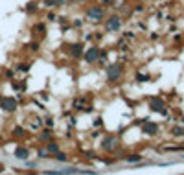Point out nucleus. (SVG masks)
<instances>
[{
    "label": "nucleus",
    "instance_id": "nucleus-4",
    "mask_svg": "<svg viewBox=\"0 0 184 175\" xmlns=\"http://www.w3.org/2000/svg\"><path fill=\"white\" fill-rule=\"evenodd\" d=\"M98 57V48H92L90 52H87V61H94Z\"/></svg>",
    "mask_w": 184,
    "mask_h": 175
},
{
    "label": "nucleus",
    "instance_id": "nucleus-7",
    "mask_svg": "<svg viewBox=\"0 0 184 175\" xmlns=\"http://www.w3.org/2000/svg\"><path fill=\"white\" fill-rule=\"evenodd\" d=\"M57 2H64V0H57Z\"/></svg>",
    "mask_w": 184,
    "mask_h": 175
},
{
    "label": "nucleus",
    "instance_id": "nucleus-6",
    "mask_svg": "<svg viewBox=\"0 0 184 175\" xmlns=\"http://www.w3.org/2000/svg\"><path fill=\"white\" fill-rule=\"evenodd\" d=\"M18 157H21V159H24V157H26V151H24V149H18Z\"/></svg>",
    "mask_w": 184,
    "mask_h": 175
},
{
    "label": "nucleus",
    "instance_id": "nucleus-5",
    "mask_svg": "<svg viewBox=\"0 0 184 175\" xmlns=\"http://www.w3.org/2000/svg\"><path fill=\"white\" fill-rule=\"evenodd\" d=\"M4 109H8V111H11V109H15V102L13 100H4Z\"/></svg>",
    "mask_w": 184,
    "mask_h": 175
},
{
    "label": "nucleus",
    "instance_id": "nucleus-1",
    "mask_svg": "<svg viewBox=\"0 0 184 175\" xmlns=\"http://www.w3.org/2000/svg\"><path fill=\"white\" fill-rule=\"evenodd\" d=\"M88 17H90L92 21H99V19L103 17V11L101 9H90V11H88Z\"/></svg>",
    "mask_w": 184,
    "mask_h": 175
},
{
    "label": "nucleus",
    "instance_id": "nucleus-3",
    "mask_svg": "<svg viewBox=\"0 0 184 175\" xmlns=\"http://www.w3.org/2000/svg\"><path fill=\"white\" fill-rule=\"evenodd\" d=\"M118 76H120V68L118 67H112L111 70H109V78L111 79H118Z\"/></svg>",
    "mask_w": 184,
    "mask_h": 175
},
{
    "label": "nucleus",
    "instance_id": "nucleus-2",
    "mask_svg": "<svg viewBox=\"0 0 184 175\" xmlns=\"http://www.w3.org/2000/svg\"><path fill=\"white\" fill-rule=\"evenodd\" d=\"M107 26H109V30H118V28H120V19H118V17H112L111 21H109Z\"/></svg>",
    "mask_w": 184,
    "mask_h": 175
}]
</instances>
